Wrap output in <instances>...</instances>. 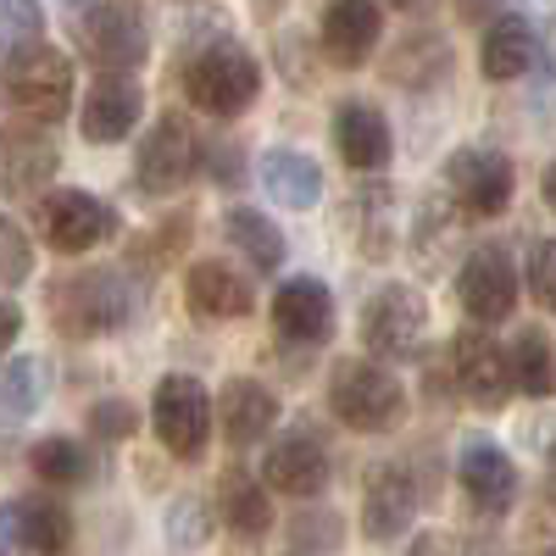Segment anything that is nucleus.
Here are the masks:
<instances>
[{"label":"nucleus","mask_w":556,"mask_h":556,"mask_svg":"<svg viewBox=\"0 0 556 556\" xmlns=\"http://www.w3.org/2000/svg\"><path fill=\"white\" fill-rule=\"evenodd\" d=\"M51 323L67 334V340H101V334H117L123 323L134 317L139 295L123 273H106V267H84V273H67L51 285Z\"/></svg>","instance_id":"f257e3e1"},{"label":"nucleus","mask_w":556,"mask_h":556,"mask_svg":"<svg viewBox=\"0 0 556 556\" xmlns=\"http://www.w3.org/2000/svg\"><path fill=\"white\" fill-rule=\"evenodd\" d=\"M0 96H7V106L28 123H45L56 128L73 106V62L56 51V45H17V51L7 56V73H0Z\"/></svg>","instance_id":"f03ea898"},{"label":"nucleus","mask_w":556,"mask_h":556,"mask_svg":"<svg viewBox=\"0 0 556 556\" xmlns=\"http://www.w3.org/2000/svg\"><path fill=\"white\" fill-rule=\"evenodd\" d=\"M184 96H190L195 112L228 123L245 117L262 96V67L245 45H206V51L184 67Z\"/></svg>","instance_id":"7ed1b4c3"},{"label":"nucleus","mask_w":556,"mask_h":556,"mask_svg":"<svg viewBox=\"0 0 556 556\" xmlns=\"http://www.w3.org/2000/svg\"><path fill=\"white\" fill-rule=\"evenodd\" d=\"M329 412L356 434H390L406 417V390L379 362H340L329 379Z\"/></svg>","instance_id":"20e7f679"},{"label":"nucleus","mask_w":556,"mask_h":556,"mask_svg":"<svg viewBox=\"0 0 556 556\" xmlns=\"http://www.w3.org/2000/svg\"><path fill=\"white\" fill-rule=\"evenodd\" d=\"M212 424H217V412H212V395H206V384L195 374H167L156 384V395H151V429H156V440L178 462L206 456Z\"/></svg>","instance_id":"39448f33"},{"label":"nucleus","mask_w":556,"mask_h":556,"mask_svg":"<svg viewBox=\"0 0 556 556\" xmlns=\"http://www.w3.org/2000/svg\"><path fill=\"white\" fill-rule=\"evenodd\" d=\"M201 151H206V134H195L184 112L156 117V128L146 134L139 162H134L139 195H173V190H184V184L201 173Z\"/></svg>","instance_id":"423d86ee"},{"label":"nucleus","mask_w":556,"mask_h":556,"mask_svg":"<svg viewBox=\"0 0 556 556\" xmlns=\"http://www.w3.org/2000/svg\"><path fill=\"white\" fill-rule=\"evenodd\" d=\"M84 51L101 73H134L146 67L151 56V34H146V12L134 0H89V17H84Z\"/></svg>","instance_id":"0eeeda50"},{"label":"nucleus","mask_w":556,"mask_h":556,"mask_svg":"<svg viewBox=\"0 0 556 556\" xmlns=\"http://www.w3.org/2000/svg\"><path fill=\"white\" fill-rule=\"evenodd\" d=\"M429 334V301L412 285H384L362 306V345L374 356H412Z\"/></svg>","instance_id":"6e6552de"},{"label":"nucleus","mask_w":556,"mask_h":556,"mask_svg":"<svg viewBox=\"0 0 556 556\" xmlns=\"http://www.w3.org/2000/svg\"><path fill=\"white\" fill-rule=\"evenodd\" d=\"M445 190L456 195L462 212L473 217H501L513 206V190H518V173L501 151H484V146H468L445 162Z\"/></svg>","instance_id":"1a4fd4ad"},{"label":"nucleus","mask_w":556,"mask_h":556,"mask_svg":"<svg viewBox=\"0 0 556 556\" xmlns=\"http://www.w3.org/2000/svg\"><path fill=\"white\" fill-rule=\"evenodd\" d=\"M456 295H462V312L473 323H501L518 312V267L501 245H473L468 262L456 273Z\"/></svg>","instance_id":"9d476101"},{"label":"nucleus","mask_w":556,"mask_h":556,"mask_svg":"<svg viewBox=\"0 0 556 556\" xmlns=\"http://www.w3.org/2000/svg\"><path fill=\"white\" fill-rule=\"evenodd\" d=\"M329 445H323L312 429H290L278 434L262 456V484L278 490V495H295V501H312L329 490Z\"/></svg>","instance_id":"9b49d317"},{"label":"nucleus","mask_w":556,"mask_h":556,"mask_svg":"<svg viewBox=\"0 0 556 556\" xmlns=\"http://www.w3.org/2000/svg\"><path fill=\"white\" fill-rule=\"evenodd\" d=\"M112 235H117V212L106 201L84 195V190H56L51 201H45V240H51V251L84 256Z\"/></svg>","instance_id":"f8f14e48"},{"label":"nucleus","mask_w":556,"mask_h":556,"mask_svg":"<svg viewBox=\"0 0 556 556\" xmlns=\"http://www.w3.org/2000/svg\"><path fill=\"white\" fill-rule=\"evenodd\" d=\"M451 374H456V390L468 395L473 406H506L513 395V367H506V351L484 334V329H462L451 340Z\"/></svg>","instance_id":"ddd939ff"},{"label":"nucleus","mask_w":556,"mask_h":556,"mask_svg":"<svg viewBox=\"0 0 556 556\" xmlns=\"http://www.w3.org/2000/svg\"><path fill=\"white\" fill-rule=\"evenodd\" d=\"M62 167V151H56V134L45 123H12L7 134H0V190H39V184H51Z\"/></svg>","instance_id":"4468645a"},{"label":"nucleus","mask_w":556,"mask_h":556,"mask_svg":"<svg viewBox=\"0 0 556 556\" xmlns=\"http://www.w3.org/2000/svg\"><path fill=\"white\" fill-rule=\"evenodd\" d=\"M139 112H146L139 84H128V73H101L78 106V128L89 146H117V139H128L139 128Z\"/></svg>","instance_id":"2eb2a0df"},{"label":"nucleus","mask_w":556,"mask_h":556,"mask_svg":"<svg viewBox=\"0 0 556 556\" xmlns=\"http://www.w3.org/2000/svg\"><path fill=\"white\" fill-rule=\"evenodd\" d=\"M384 34V7L379 0H329V12H323V56L334 67H362L374 56V45Z\"/></svg>","instance_id":"dca6fc26"},{"label":"nucleus","mask_w":556,"mask_h":556,"mask_svg":"<svg viewBox=\"0 0 556 556\" xmlns=\"http://www.w3.org/2000/svg\"><path fill=\"white\" fill-rule=\"evenodd\" d=\"M417 518V484L406 468H395V462H379L374 473H367L362 484V529L367 540H401Z\"/></svg>","instance_id":"f3484780"},{"label":"nucleus","mask_w":556,"mask_h":556,"mask_svg":"<svg viewBox=\"0 0 556 556\" xmlns=\"http://www.w3.org/2000/svg\"><path fill=\"white\" fill-rule=\"evenodd\" d=\"M456 479H462V490H468V501L479 506V513H490V518L518 501V468H513V456H506L495 440H468L462 445Z\"/></svg>","instance_id":"a211bd4d"},{"label":"nucleus","mask_w":556,"mask_h":556,"mask_svg":"<svg viewBox=\"0 0 556 556\" xmlns=\"http://www.w3.org/2000/svg\"><path fill=\"white\" fill-rule=\"evenodd\" d=\"M273 329H278V340H295V345L329 340L334 334V295L317 278H290L273 295Z\"/></svg>","instance_id":"6ab92c4d"},{"label":"nucleus","mask_w":556,"mask_h":556,"mask_svg":"<svg viewBox=\"0 0 556 556\" xmlns=\"http://www.w3.org/2000/svg\"><path fill=\"white\" fill-rule=\"evenodd\" d=\"M212 412H217L228 445H256V440H267L273 424H278V395H273L262 379H228L223 395L212 401Z\"/></svg>","instance_id":"aec40b11"},{"label":"nucleus","mask_w":556,"mask_h":556,"mask_svg":"<svg viewBox=\"0 0 556 556\" xmlns=\"http://www.w3.org/2000/svg\"><path fill=\"white\" fill-rule=\"evenodd\" d=\"M184 301H190V312H201L212 323H235L256 306L251 278L235 273L228 262H195L190 273H184Z\"/></svg>","instance_id":"412c9836"},{"label":"nucleus","mask_w":556,"mask_h":556,"mask_svg":"<svg viewBox=\"0 0 556 556\" xmlns=\"http://www.w3.org/2000/svg\"><path fill=\"white\" fill-rule=\"evenodd\" d=\"M256 178H262V190L278 201V206H290V212H312L323 201V167L306 156V151H290V146H273L262 151L256 162Z\"/></svg>","instance_id":"4be33fe9"},{"label":"nucleus","mask_w":556,"mask_h":556,"mask_svg":"<svg viewBox=\"0 0 556 556\" xmlns=\"http://www.w3.org/2000/svg\"><path fill=\"white\" fill-rule=\"evenodd\" d=\"M334 146L340 156L356 167V173H379L395 151V139H390V117L379 106H367V101H351L334 112Z\"/></svg>","instance_id":"5701e85b"},{"label":"nucleus","mask_w":556,"mask_h":556,"mask_svg":"<svg viewBox=\"0 0 556 556\" xmlns=\"http://www.w3.org/2000/svg\"><path fill=\"white\" fill-rule=\"evenodd\" d=\"M534 56H540V39H534V28H529L523 17H495V23L484 28V45H479L484 78H495V84L523 78V73L534 67Z\"/></svg>","instance_id":"b1692460"},{"label":"nucleus","mask_w":556,"mask_h":556,"mask_svg":"<svg viewBox=\"0 0 556 556\" xmlns=\"http://www.w3.org/2000/svg\"><path fill=\"white\" fill-rule=\"evenodd\" d=\"M217 513H223V523L235 529L240 540H262V534L273 529V501H267V484H262V479H251L245 468H228V473L217 479Z\"/></svg>","instance_id":"393cba45"},{"label":"nucleus","mask_w":556,"mask_h":556,"mask_svg":"<svg viewBox=\"0 0 556 556\" xmlns=\"http://www.w3.org/2000/svg\"><path fill=\"white\" fill-rule=\"evenodd\" d=\"M223 235H228V245H235L256 273H273L278 262H285V235L273 228V217H262V212H251V206H235L223 217Z\"/></svg>","instance_id":"a878e982"},{"label":"nucleus","mask_w":556,"mask_h":556,"mask_svg":"<svg viewBox=\"0 0 556 556\" xmlns=\"http://www.w3.org/2000/svg\"><path fill=\"white\" fill-rule=\"evenodd\" d=\"M506 367H513V390L545 401L556 390V351L545 340V329H523L513 340V351H506Z\"/></svg>","instance_id":"bb28decb"},{"label":"nucleus","mask_w":556,"mask_h":556,"mask_svg":"<svg viewBox=\"0 0 556 556\" xmlns=\"http://www.w3.org/2000/svg\"><path fill=\"white\" fill-rule=\"evenodd\" d=\"M23 529L34 556H67L73 551V513L56 495H23Z\"/></svg>","instance_id":"cd10ccee"},{"label":"nucleus","mask_w":556,"mask_h":556,"mask_svg":"<svg viewBox=\"0 0 556 556\" xmlns=\"http://www.w3.org/2000/svg\"><path fill=\"white\" fill-rule=\"evenodd\" d=\"M45 395V362L39 356H17L0 367V424H17L28 417Z\"/></svg>","instance_id":"c85d7f7f"},{"label":"nucleus","mask_w":556,"mask_h":556,"mask_svg":"<svg viewBox=\"0 0 556 556\" xmlns=\"http://www.w3.org/2000/svg\"><path fill=\"white\" fill-rule=\"evenodd\" d=\"M28 462H34V473L45 479V484H56V490H67V484H84L89 479V468H96V462H89V451L78 445V440H39L34 451H28Z\"/></svg>","instance_id":"c756f323"},{"label":"nucleus","mask_w":556,"mask_h":556,"mask_svg":"<svg viewBox=\"0 0 556 556\" xmlns=\"http://www.w3.org/2000/svg\"><path fill=\"white\" fill-rule=\"evenodd\" d=\"M206 534H212L206 501H201V495H178L173 513H167V540H173V551H195V545H206Z\"/></svg>","instance_id":"7c9ffc66"},{"label":"nucleus","mask_w":556,"mask_h":556,"mask_svg":"<svg viewBox=\"0 0 556 556\" xmlns=\"http://www.w3.org/2000/svg\"><path fill=\"white\" fill-rule=\"evenodd\" d=\"M45 39V7L39 0H0V45L17 51V45Z\"/></svg>","instance_id":"2f4dec72"},{"label":"nucleus","mask_w":556,"mask_h":556,"mask_svg":"<svg viewBox=\"0 0 556 556\" xmlns=\"http://www.w3.org/2000/svg\"><path fill=\"white\" fill-rule=\"evenodd\" d=\"M28 273H34V245H28V235H23L12 217H0V290L23 285Z\"/></svg>","instance_id":"473e14b6"},{"label":"nucleus","mask_w":556,"mask_h":556,"mask_svg":"<svg viewBox=\"0 0 556 556\" xmlns=\"http://www.w3.org/2000/svg\"><path fill=\"white\" fill-rule=\"evenodd\" d=\"M139 429V412L128 406V401H96V406H89V434H96V440H128Z\"/></svg>","instance_id":"72a5a7b5"},{"label":"nucleus","mask_w":556,"mask_h":556,"mask_svg":"<svg viewBox=\"0 0 556 556\" xmlns=\"http://www.w3.org/2000/svg\"><path fill=\"white\" fill-rule=\"evenodd\" d=\"M362 195L374 201V212L356 201V206H362V251H367V256H384V251H390V195H384V190H362Z\"/></svg>","instance_id":"f704fd0d"},{"label":"nucleus","mask_w":556,"mask_h":556,"mask_svg":"<svg viewBox=\"0 0 556 556\" xmlns=\"http://www.w3.org/2000/svg\"><path fill=\"white\" fill-rule=\"evenodd\" d=\"M529 290L545 312H556V240H540L529 251Z\"/></svg>","instance_id":"c9c22d12"},{"label":"nucleus","mask_w":556,"mask_h":556,"mask_svg":"<svg viewBox=\"0 0 556 556\" xmlns=\"http://www.w3.org/2000/svg\"><path fill=\"white\" fill-rule=\"evenodd\" d=\"M0 556H34L28 551V529H23V495L0 506Z\"/></svg>","instance_id":"e433bc0d"},{"label":"nucleus","mask_w":556,"mask_h":556,"mask_svg":"<svg viewBox=\"0 0 556 556\" xmlns=\"http://www.w3.org/2000/svg\"><path fill=\"white\" fill-rule=\"evenodd\" d=\"M17 334H23V312H17L12 301H0V356L17 345Z\"/></svg>","instance_id":"4c0bfd02"},{"label":"nucleus","mask_w":556,"mask_h":556,"mask_svg":"<svg viewBox=\"0 0 556 556\" xmlns=\"http://www.w3.org/2000/svg\"><path fill=\"white\" fill-rule=\"evenodd\" d=\"M495 7H501V0H456V12H462V17H468V23H479V17H490Z\"/></svg>","instance_id":"58836bf2"},{"label":"nucleus","mask_w":556,"mask_h":556,"mask_svg":"<svg viewBox=\"0 0 556 556\" xmlns=\"http://www.w3.org/2000/svg\"><path fill=\"white\" fill-rule=\"evenodd\" d=\"M540 195H545V206L556 212V162L545 167V178H540Z\"/></svg>","instance_id":"ea45409f"},{"label":"nucleus","mask_w":556,"mask_h":556,"mask_svg":"<svg viewBox=\"0 0 556 556\" xmlns=\"http://www.w3.org/2000/svg\"><path fill=\"white\" fill-rule=\"evenodd\" d=\"M379 7H395V12H424L429 0H379Z\"/></svg>","instance_id":"a19ab883"},{"label":"nucleus","mask_w":556,"mask_h":556,"mask_svg":"<svg viewBox=\"0 0 556 556\" xmlns=\"http://www.w3.org/2000/svg\"><path fill=\"white\" fill-rule=\"evenodd\" d=\"M545 490H551V506H556V445H551V473H545Z\"/></svg>","instance_id":"79ce46f5"},{"label":"nucleus","mask_w":556,"mask_h":556,"mask_svg":"<svg viewBox=\"0 0 556 556\" xmlns=\"http://www.w3.org/2000/svg\"><path fill=\"white\" fill-rule=\"evenodd\" d=\"M529 7H540V12H556V0H529Z\"/></svg>","instance_id":"37998d69"},{"label":"nucleus","mask_w":556,"mask_h":556,"mask_svg":"<svg viewBox=\"0 0 556 556\" xmlns=\"http://www.w3.org/2000/svg\"><path fill=\"white\" fill-rule=\"evenodd\" d=\"M73 7H89V0H73Z\"/></svg>","instance_id":"c03bdc74"}]
</instances>
